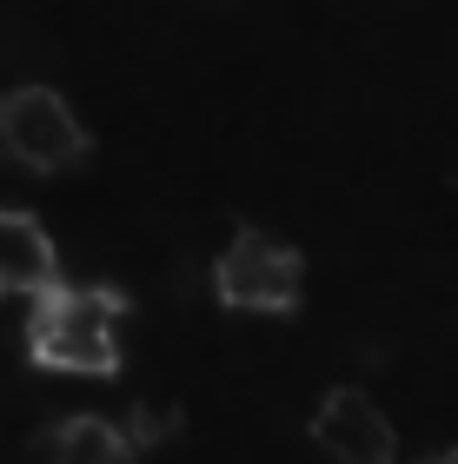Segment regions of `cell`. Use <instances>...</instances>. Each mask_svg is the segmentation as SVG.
Listing matches in <instances>:
<instances>
[{
    "label": "cell",
    "mask_w": 458,
    "mask_h": 464,
    "mask_svg": "<svg viewBox=\"0 0 458 464\" xmlns=\"http://www.w3.org/2000/svg\"><path fill=\"white\" fill-rule=\"evenodd\" d=\"M27 345L54 372H113L120 365V299L100 285H54L34 312Z\"/></svg>",
    "instance_id": "6da1fadb"
},
{
    "label": "cell",
    "mask_w": 458,
    "mask_h": 464,
    "mask_svg": "<svg viewBox=\"0 0 458 464\" xmlns=\"http://www.w3.org/2000/svg\"><path fill=\"white\" fill-rule=\"evenodd\" d=\"M0 153L20 173H60L87 153V133L54 87H14L0 93Z\"/></svg>",
    "instance_id": "7a4b0ae2"
},
{
    "label": "cell",
    "mask_w": 458,
    "mask_h": 464,
    "mask_svg": "<svg viewBox=\"0 0 458 464\" xmlns=\"http://www.w3.org/2000/svg\"><path fill=\"white\" fill-rule=\"evenodd\" d=\"M213 285H219V299L239 305V312H286L299 299V259H293V246L266 239V232H239V239L219 252Z\"/></svg>",
    "instance_id": "3957f363"
},
{
    "label": "cell",
    "mask_w": 458,
    "mask_h": 464,
    "mask_svg": "<svg viewBox=\"0 0 458 464\" xmlns=\"http://www.w3.org/2000/svg\"><path fill=\"white\" fill-rule=\"evenodd\" d=\"M54 239L47 226L0 206V299H47L54 292Z\"/></svg>",
    "instance_id": "5b68a950"
},
{
    "label": "cell",
    "mask_w": 458,
    "mask_h": 464,
    "mask_svg": "<svg viewBox=\"0 0 458 464\" xmlns=\"http://www.w3.org/2000/svg\"><path fill=\"white\" fill-rule=\"evenodd\" d=\"M127 458V431L107 425V418L80 411V418H60V425L40 438V464H120Z\"/></svg>",
    "instance_id": "8992f818"
},
{
    "label": "cell",
    "mask_w": 458,
    "mask_h": 464,
    "mask_svg": "<svg viewBox=\"0 0 458 464\" xmlns=\"http://www.w3.org/2000/svg\"><path fill=\"white\" fill-rule=\"evenodd\" d=\"M312 438H319V451L332 464H392V451H399L392 418L365 392H332L319 418H312Z\"/></svg>",
    "instance_id": "277c9868"
},
{
    "label": "cell",
    "mask_w": 458,
    "mask_h": 464,
    "mask_svg": "<svg viewBox=\"0 0 458 464\" xmlns=\"http://www.w3.org/2000/svg\"><path fill=\"white\" fill-rule=\"evenodd\" d=\"M432 464H458V458H432Z\"/></svg>",
    "instance_id": "52a82bcc"
}]
</instances>
